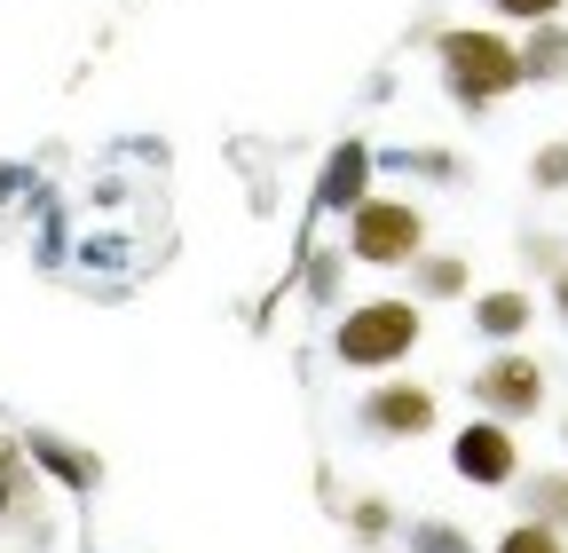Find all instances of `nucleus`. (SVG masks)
I'll return each instance as SVG.
<instances>
[{"mask_svg": "<svg viewBox=\"0 0 568 553\" xmlns=\"http://www.w3.org/2000/svg\"><path fill=\"white\" fill-rule=\"evenodd\" d=\"M435 56H443V88H450V103H466V111H497V103L521 88V40L489 32V24L443 32Z\"/></svg>", "mask_w": 568, "mask_h": 553, "instance_id": "1", "label": "nucleus"}, {"mask_svg": "<svg viewBox=\"0 0 568 553\" xmlns=\"http://www.w3.org/2000/svg\"><path fill=\"white\" fill-rule=\"evenodd\" d=\"M418 332H426L418 301L379 293V301H355V309L332 324V356H339L347 372H395V364H410Z\"/></svg>", "mask_w": 568, "mask_h": 553, "instance_id": "2", "label": "nucleus"}, {"mask_svg": "<svg viewBox=\"0 0 568 553\" xmlns=\"http://www.w3.org/2000/svg\"><path fill=\"white\" fill-rule=\"evenodd\" d=\"M347 253L364 261V269H410L418 253H426V214L410 198H364L347 214Z\"/></svg>", "mask_w": 568, "mask_h": 553, "instance_id": "3", "label": "nucleus"}, {"mask_svg": "<svg viewBox=\"0 0 568 553\" xmlns=\"http://www.w3.org/2000/svg\"><path fill=\"white\" fill-rule=\"evenodd\" d=\"M545 395H552V380H545V364L521 356V349H497L489 364H474V411H489V420H506V428L537 420Z\"/></svg>", "mask_w": 568, "mask_h": 553, "instance_id": "4", "label": "nucleus"}, {"mask_svg": "<svg viewBox=\"0 0 568 553\" xmlns=\"http://www.w3.org/2000/svg\"><path fill=\"white\" fill-rule=\"evenodd\" d=\"M450 466H458V482H474V491H514V482H521V443H514L506 420L481 411L474 428L450 435Z\"/></svg>", "mask_w": 568, "mask_h": 553, "instance_id": "5", "label": "nucleus"}, {"mask_svg": "<svg viewBox=\"0 0 568 553\" xmlns=\"http://www.w3.org/2000/svg\"><path fill=\"white\" fill-rule=\"evenodd\" d=\"M435 420H443V403H435V388H426V380H379V388L364 395V411H355V428L379 435V443H418Z\"/></svg>", "mask_w": 568, "mask_h": 553, "instance_id": "6", "label": "nucleus"}, {"mask_svg": "<svg viewBox=\"0 0 568 553\" xmlns=\"http://www.w3.org/2000/svg\"><path fill=\"white\" fill-rule=\"evenodd\" d=\"M372 198V151L355 143H332L324 151V174H316V214H355V205Z\"/></svg>", "mask_w": 568, "mask_h": 553, "instance_id": "7", "label": "nucleus"}, {"mask_svg": "<svg viewBox=\"0 0 568 553\" xmlns=\"http://www.w3.org/2000/svg\"><path fill=\"white\" fill-rule=\"evenodd\" d=\"M474 309V332L489 340V349H514V340L537 324V301L521 293V285H497V293H481V301H466Z\"/></svg>", "mask_w": 568, "mask_h": 553, "instance_id": "8", "label": "nucleus"}, {"mask_svg": "<svg viewBox=\"0 0 568 553\" xmlns=\"http://www.w3.org/2000/svg\"><path fill=\"white\" fill-rule=\"evenodd\" d=\"M560 80H568V24L545 17L521 40V88H560Z\"/></svg>", "mask_w": 568, "mask_h": 553, "instance_id": "9", "label": "nucleus"}, {"mask_svg": "<svg viewBox=\"0 0 568 553\" xmlns=\"http://www.w3.org/2000/svg\"><path fill=\"white\" fill-rule=\"evenodd\" d=\"M466 285H474V269L458 253H418L410 261V301H458Z\"/></svg>", "mask_w": 568, "mask_h": 553, "instance_id": "10", "label": "nucleus"}, {"mask_svg": "<svg viewBox=\"0 0 568 553\" xmlns=\"http://www.w3.org/2000/svg\"><path fill=\"white\" fill-rule=\"evenodd\" d=\"M24 451H32V466H48L55 482H71V491H88V482H95V459L71 451V443H55V435H32Z\"/></svg>", "mask_w": 568, "mask_h": 553, "instance_id": "11", "label": "nucleus"}, {"mask_svg": "<svg viewBox=\"0 0 568 553\" xmlns=\"http://www.w3.org/2000/svg\"><path fill=\"white\" fill-rule=\"evenodd\" d=\"M514 499H521V514H529V522H552V530H568V466L537 474L529 491H514Z\"/></svg>", "mask_w": 568, "mask_h": 553, "instance_id": "12", "label": "nucleus"}, {"mask_svg": "<svg viewBox=\"0 0 568 553\" xmlns=\"http://www.w3.org/2000/svg\"><path fill=\"white\" fill-rule=\"evenodd\" d=\"M24 491H32V451L17 435H0V514H17Z\"/></svg>", "mask_w": 568, "mask_h": 553, "instance_id": "13", "label": "nucleus"}, {"mask_svg": "<svg viewBox=\"0 0 568 553\" xmlns=\"http://www.w3.org/2000/svg\"><path fill=\"white\" fill-rule=\"evenodd\" d=\"M497 553H568V530H552V522H514L506 537H497Z\"/></svg>", "mask_w": 568, "mask_h": 553, "instance_id": "14", "label": "nucleus"}, {"mask_svg": "<svg viewBox=\"0 0 568 553\" xmlns=\"http://www.w3.org/2000/svg\"><path fill=\"white\" fill-rule=\"evenodd\" d=\"M403 545H410V553H474V537H466L458 522H410Z\"/></svg>", "mask_w": 568, "mask_h": 553, "instance_id": "15", "label": "nucleus"}, {"mask_svg": "<svg viewBox=\"0 0 568 553\" xmlns=\"http://www.w3.org/2000/svg\"><path fill=\"white\" fill-rule=\"evenodd\" d=\"M529 182H537V190H568V134H560V143H537Z\"/></svg>", "mask_w": 568, "mask_h": 553, "instance_id": "16", "label": "nucleus"}, {"mask_svg": "<svg viewBox=\"0 0 568 553\" xmlns=\"http://www.w3.org/2000/svg\"><path fill=\"white\" fill-rule=\"evenodd\" d=\"M521 261H529L537 276H560V269H568V238H545V230H529V238H521Z\"/></svg>", "mask_w": 568, "mask_h": 553, "instance_id": "17", "label": "nucleus"}, {"mask_svg": "<svg viewBox=\"0 0 568 553\" xmlns=\"http://www.w3.org/2000/svg\"><path fill=\"white\" fill-rule=\"evenodd\" d=\"M347 530H355V537H364V545H379V537L395 530V506H387V499H355V514H347Z\"/></svg>", "mask_w": 568, "mask_h": 553, "instance_id": "18", "label": "nucleus"}, {"mask_svg": "<svg viewBox=\"0 0 568 553\" xmlns=\"http://www.w3.org/2000/svg\"><path fill=\"white\" fill-rule=\"evenodd\" d=\"M489 9L506 17V24H545V17H560V9H568V0H489Z\"/></svg>", "mask_w": 568, "mask_h": 553, "instance_id": "19", "label": "nucleus"}, {"mask_svg": "<svg viewBox=\"0 0 568 553\" xmlns=\"http://www.w3.org/2000/svg\"><path fill=\"white\" fill-rule=\"evenodd\" d=\"M339 269H347L339 253H316V261H308V293H316V301H339Z\"/></svg>", "mask_w": 568, "mask_h": 553, "instance_id": "20", "label": "nucleus"}, {"mask_svg": "<svg viewBox=\"0 0 568 553\" xmlns=\"http://www.w3.org/2000/svg\"><path fill=\"white\" fill-rule=\"evenodd\" d=\"M410 167H418L426 182H458V159H450V151H418Z\"/></svg>", "mask_w": 568, "mask_h": 553, "instance_id": "21", "label": "nucleus"}, {"mask_svg": "<svg viewBox=\"0 0 568 553\" xmlns=\"http://www.w3.org/2000/svg\"><path fill=\"white\" fill-rule=\"evenodd\" d=\"M545 285H552V309L568 316V269H560V276H545Z\"/></svg>", "mask_w": 568, "mask_h": 553, "instance_id": "22", "label": "nucleus"}, {"mask_svg": "<svg viewBox=\"0 0 568 553\" xmlns=\"http://www.w3.org/2000/svg\"><path fill=\"white\" fill-rule=\"evenodd\" d=\"M560 435H568V420H560Z\"/></svg>", "mask_w": 568, "mask_h": 553, "instance_id": "23", "label": "nucleus"}]
</instances>
